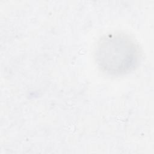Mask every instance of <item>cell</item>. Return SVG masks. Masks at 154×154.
I'll return each mask as SVG.
<instances>
[{
  "instance_id": "1",
  "label": "cell",
  "mask_w": 154,
  "mask_h": 154,
  "mask_svg": "<svg viewBox=\"0 0 154 154\" xmlns=\"http://www.w3.org/2000/svg\"><path fill=\"white\" fill-rule=\"evenodd\" d=\"M135 43L123 34L105 36L98 43L96 56L100 67L112 75L125 73L133 69L138 60Z\"/></svg>"
}]
</instances>
